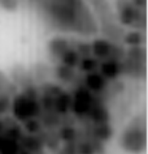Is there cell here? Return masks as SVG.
Segmentation results:
<instances>
[{"label":"cell","instance_id":"28","mask_svg":"<svg viewBox=\"0 0 148 154\" xmlns=\"http://www.w3.org/2000/svg\"><path fill=\"white\" fill-rule=\"evenodd\" d=\"M9 109H10V97L0 95V115L5 114Z\"/></svg>","mask_w":148,"mask_h":154},{"label":"cell","instance_id":"32","mask_svg":"<svg viewBox=\"0 0 148 154\" xmlns=\"http://www.w3.org/2000/svg\"><path fill=\"white\" fill-rule=\"evenodd\" d=\"M59 154H66V153L64 152V150H60V152H59Z\"/></svg>","mask_w":148,"mask_h":154},{"label":"cell","instance_id":"31","mask_svg":"<svg viewBox=\"0 0 148 154\" xmlns=\"http://www.w3.org/2000/svg\"><path fill=\"white\" fill-rule=\"evenodd\" d=\"M18 154H30V153L29 152H25V150H22V152H20Z\"/></svg>","mask_w":148,"mask_h":154},{"label":"cell","instance_id":"21","mask_svg":"<svg viewBox=\"0 0 148 154\" xmlns=\"http://www.w3.org/2000/svg\"><path fill=\"white\" fill-rule=\"evenodd\" d=\"M126 57L139 63H146L147 61V50L144 46H132L126 50Z\"/></svg>","mask_w":148,"mask_h":154},{"label":"cell","instance_id":"24","mask_svg":"<svg viewBox=\"0 0 148 154\" xmlns=\"http://www.w3.org/2000/svg\"><path fill=\"white\" fill-rule=\"evenodd\" d=\"M25 129L29 134H36L42 131V123L35 118H30L25 120Z\"/></svg>","mask_w":148,"mask_h":154},{"label":"cell","instance_id":"29","mask_svg":"<svg viewBox=\"0 0 148 154\" xmlns=\"http://www.w3.org/2000/svg\"><path fill=\"white\" fill-rule=\"evenodd\" d=\"M132 3V5H135L136 8H140V9H146L147 7V0H130Z\"/></svg>","mask_w":148,"mask_h":154},{"label":"cell","instance_id":"9","mask_svg":"<svg viewBox=\"0 0 148 154\" xmlns=\"http://www.w3.org/2000/svg\"><path fill=\"white\" fill-rule=\"evenodd\" d=\"M115 42L107 39V38H96L91 43V55L96 57L99 61L109 59L113 50Z\"/></svg>","mask_w":148,"mask_h":154},{"label":"cell","instance_id":"30","mask_svg":"<svg viewBox=\"0 0 148 154\" xmlns=\"http://www.w3.org/2000/svg\"><path fill=\"white\" fill-rule=\"evenodd\" d=\"M4 131H5V124H4V122L0 119V134L4 133Z\"/></svg>","mask_w":148,"mask_h":154},{"label":"cell","instance_id":"3","mask_svg":"<svg viewBox=\"0 0 148 154\" xmlns=\"http://www.w3.org/2000/svg\"><path fill=\"white\" fill-rule=\"evenodd\" d=\"M10 109L18 120H28L30 118H38L42 114L39 99L30 98L25 93L16 94L13 101H10Z\"/></svg>","mask_w":148,"mask_h":154},{"label":"cell","instance_id":"18","mask_svg":"<svg viewBox=\"0 0 148 154\" xmlns=\"http://www.w3.org/2000/svg\"><path fill=\"white\" fill-rule=\"evenodd\" d=\"M14 94H17V85L10 81L4 72L0 71V95L12 97Z\"/></svg>","mask_w":148,"mask_h":154},{"label":"cell","instance_id":"20","mask_svg":"<svg viewBox=\"0 0 148 154\" xmlns=\"http://www.w3.org/2000/svg\"><path fill=\"white\" fill-rule=\"evenodd\" d=\"M79 59H81V56H79V54L75 51V48L69 47L61 55V57H60V63L65 64L68 67H71V68H77Z\"/></svg>","mask_w":148,"mask_h":154},{"label":"cell","instance_id":"2","mask_svg":"<svg viewBox=\"0 0 148 154\" xmlns=\"http://www.w3.org/2000/svg\"><path fill=\"white\" fill-rule=\"evenodd\" d=\"M121 146L131 154H140L147 148V131L146 119L135 118L127 125L121 136Z\"/></svg>","mask_w":148,"mask_h":154},{"label":"cell","instance_id":"27","mask_svg":"<svg viewBox=\"0 0 148 154\" xmlns=\"http://www.w3.org/2000/svg\"><path fill=\"white\" fill-rule=\"evenodd\" d=\"M0 7L8 12H14L18 8V0H0Z\"/></svg>","mask_w":148,"mask_h":154},{"label":"cell","instance_id":"1","mask_svg":"<svg viewBox=\"0 0 148 154\" xmlns=\"http://www.w3.org/2000/svg\"><path fill=\"white\" fill-rule=\"evenodd\" d=\"M42 5L55 28L62 32L86 37L99 32L97 22L85 0H43Z\"/></svg>","mask_w":148,"mask_h":154},{"label":"cell","instance_id":"26","mask_svg":"<svg viewBox=\"0 0 148 154\" xmlns=\"http://www.w3.org/2000/svg\"><path fill=\"white\" fill-rule=\"evenodd\" d=\"M77 153L78 154H95V149L90 141H82L77 144Z\"/></svg>","mask_w":148,"mask_h":154},{"label":"cell","instance_id":"12","mask_svg":"<svg viewBox=\"0 0 148 154\" xmlns=\"http://www.w3.org/2000/svg\"><path fill=\"white\" fill-rule=\"evenodd\" d=\"M69 47H71L70 41L65 37H61V35H56L54 38H51L48 42V45H47L49 55L52 57H56V59H59V60H60V57H61L62 54Z\"/></svg>","mask_w":148,"mask_h":154},{"label":"cell","instance_id":"8","mask_svg":"<svg viewBox=\"0 0 148 154\" xmlns=\"http://www.w3.org/2000/svg\"><path fill=\"white\" fill-rule=\"evenodd\" d=\"M86 116H89L91 119V122L95 123V124H100V123H109L111 114H109L107 107H105L104 102L100 101L97 97H95L92 105L90 107V111L87 112Z\"/></svg>","mask_w":148,"mask_h":154},{"label":"cell","instance_id":"14","mask_svg":"<svg viewBox=\"0 0 148 154\" xmlns=\"http://www.w3.org/2000/svg\"><path fill=\"white\" fill-rule=\"evenodd\" d=\"M113 128L109 123H100V124H95L92 128V137L97 141L105 142L109 141L113 137Z\"/></svg>","mask_w":148,"mask_h":154},{"label":"cell","instance_id":"4","mask_svg":"<svg viewBox=\"0 0 148 154\" xmlns=\"http://www.w3.org/2000/svg\"><path fill=\"white\" fill-rule=\"evenodd\" d=\"M71 97H73V101H71L70 110L73 111V114L77 116H86L94 102L95 95L82 84L79 86H75Z\"/></svg>","mask_w":148,"mask_h":154},{"label":"cell","instance_id":"15","mask_svg":"<svg viewBox=\"0 0 148 154\" xmlns=\"http://www.w3.org/2000/svg\"><path fill=\"white\" fill-rule=\"evenodd\" d=\"M55 75L60 81H62L65 84H71L74 81L75 77H77V72H75V68L68 67V65L60 63L55 68Z\"/></svg>","mask_w":148,"mask_h":154},{"label":"cell","instance_id":"6","mask_svg":"<svg viewBox=\"0 0 148 154\" xmlns=\"http://www.w3.org/2000/svg\"><path fill=\"white\" fill-rule=\"evenodd\" d=\"M44 142H45V133L40 131L36 134H29V136H24L22 134L18 144H20L21 150H25V152H29V153H36L43 150Z\"/></svg>","mask_w":148,"mask_h":154},{"label":"cell","instance_id":"19","mask_svg":"<svg viewBox=\"0 0 148 154\" xmlns=\"http://www.w3.org/2000/svg\"><path fill=\"white\" fill-rule=\"evenodd\" d=\"M99 63H100V61H99L96 57H94L92 55H90V56L81 57L77 67L79 68V71L83 72V73H90V72L96 71V69L99 68Z\"/></svg>","mask_w":148,"mask_h":154},{"label":"cell","instance_id":"23","mask_svg":"<svg viewBox=\"0 0 148 154\" xmlns=\"http://www.w3.org/2000/svg\"><path fill=\"white\" fill-rule=\"evenodd\" d=\"M60 140H64L65 142H71L77 140V131L71 125H62L60 129Z\"/></svg>","mask_w":148,"mask_h":154},{"label":"cell","instance_id":"22","mask_svg":"<svg viewBox=\"0 0 148 154\" xmlns=\"http://www.w3.org/2000/svg\"><path fill=\"white\" fill-rule=\"evenodd\" d=\"M40 120L43 122L44 127L52 129V128H56V127L60 124L61 118H60V115L56 112L55 110H52V111H44V115H43V118H42Z\"/></svg>","mask_w":148,"mask_h":154},{"label":"cell","instance_id":"17","mask_svg":"<svg viewBox=\"0 0 148 154\" xmlns=\"http://www.w3.org/2000/svg\"><path fill=\"white\" fill-rule=\"evenodd\" d=\"M21 152L18 141L0 134V154H18Z\"/></svg>","mask_w":148,"mask_h":154},{"label":"cell","instance_id":"13","mask_svg":"<svg viewBox=\"0 0 148 154\" xmlns=\"http://www.w3.org/2000/svg\"><path fill=\"white\" fill-rule=\"evenodd\" d=\"M71 101H73L71 94L68 93V91L61 90L54 98V110L59 115H66L68 112H69V110H70Z\"/></svg>","mask_w":148,"mask_h":154},{"label":"cell","instance_id":"16","mask_svg":"<svg viewBox=\"0 0 148 154\" xmlns=\"http://www.w3.org/2000/svg\"><path fill=\"white\" fill-rule=\"evenodd\" d=\"M122 42L129 47L132 46H143L146 43V34L142 30H132V32H127L123 34Z\"/></svg>","mask_w":148,"mask_h":154},{"label":"cell","instance_id":"11","mask_svg":"<svg viewBox=\"0 0 148 154\" xmlns=\"http://www.w3.org/2000/svg\"><path fill=\"white\" fill-rule=\"evenodd\" d=\"M83 85H85L87 89H89L91 93H100L103 91L105 88L108 86V81L101 76L100 72H90L86 73L85 79H83Z\"/></svg>","mask_w":148,"mask_h":154},{"label":"cell","instance_id":"5","mask_svg":"<svg viewBox=\"0 0 148 154\" xmlns=\"http://www.w3.org/2000/svg\"><path fill=\"white\" fill-rule=\"evenodd\" d=\"M116 7L118 11V21L121 26H131L134 25L139 14L140 8H136L135 5H132L130 0H117Z\"/></svg>","mask_w":148,"mask_h":154},{"label":"cell","instance_id":"10","mask_svg":"<svg viewBox=\"0 0 148 154\" xmlns=\"http://www.w3.org/2000/svg\"><path fill=\"white\" fill-rule=\"evenodd\" d=\"M121 61H122V75L134 77V79H146L147 75L146 63H139V61L131 60L126 56Z\"/></svg>","mask_w":148,"mask_h":154},{"label":"cell","instance_id":"7","mask_svg":"<svg viewBox=\"0 0 148 154\" xmlns=\"http://www.w3.org/2000/svg\"><path fill=\"white\" fill-rule=\"evenodd\" d=\"M100 73L107 81H115L122 75V61L115 59H105L99 63Z\"/></svg>","mask_w":148,"mask_h":154},{"label":"cell","instance_id":"25","mask_svg":"<svg viewBox=\"0 0 148 154\" xmlns=\"http://www.w3.org/2000/svg\"><path fill=\"white\" fill-rule=\"evenodd\" d=\"M71 47L75 48V51L79 54L81 57L91 55V43H86V42H75V45H71Z\"/></svg>","mask_w":148,"mask_h":154}]
</instances>
